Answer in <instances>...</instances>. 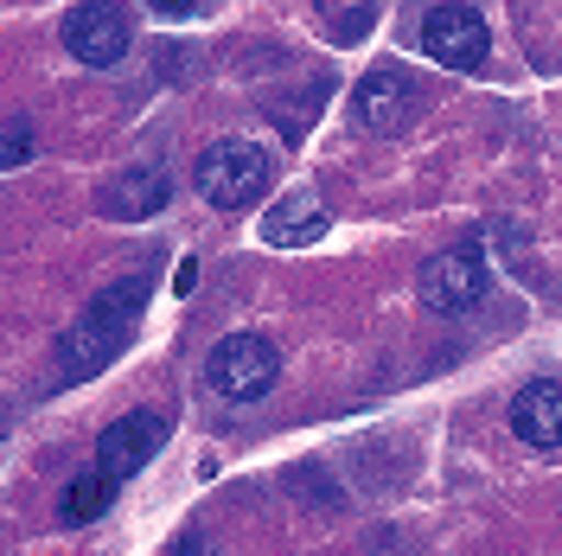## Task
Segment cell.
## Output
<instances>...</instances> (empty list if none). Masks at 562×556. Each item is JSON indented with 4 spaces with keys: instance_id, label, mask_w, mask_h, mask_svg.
Here are the masks:
<instances>
[{
    "instance_id": "6da1fadb",
    "label": "cell",
    "mask_w": 562,
    "mask_h": 556,
    "mask_svg": "<svg viewBox=\"0 0 562 556\" xmlns=\"http://www.w3.org/2000/svg\"><path fill=\"white\" fill-rule=\"evenodd\" d=\"M140 301H147V281L128 276L115 281L109 294H97V308L77 320V333L65 340V378H90V371H103L115 352L128 346V333H135L140 320Z\"/></svg>"
},
{
    "instance_id": "7a4b0ae2",
    "label": "cell",
    "mask_w": 562,
    "mask_h": 556,
    "mask_svg": "<svg viewBox=\"0 0 562 556\" xmlns=\"http://www.w3.org/2000/svg\"><path fill=\"white\" fill-rule=\"evenodd\" d=\"M276 186V160L256 141H217L199 154V199L217 211H249Z\"/></svg>"
},
{
    "instance_id": "3957f363",
    "label": "cell",
    "mask_w": 562,
    "mask_h": 556,
    "mask_svg": "<svg viewBox=\"0 0 562 556\" xmlns=\"http://www.w3.org/2000/svg\"><path fill=\"white\" fill-rule=\"evenodd\" d=\"M276 378H281V352L262 333H231L205 365V383L224 403H256V397L276 390Z\"/></svg>"
},
{
    "instance_id": "277c9868",
    "label": "cell",
    "mask_w": 562,
    "mask_h": 556,
    "mask_svg": "<svg viewBox=\"0 0 562 556\" xmlns=\"http://www.w3.org/2000/svg\"><path fill=\"white\" fill-rule=\"evenodd\" d=\"M128 38H135V26H128L122 0H77L65 13V52L90 70H109L128 52Z\"/></svg>"
},
{
    "instance_id": "5b68a950",
    "label": "cell",
    "mask_w": 562,
    "mask_h": 556,
    "mask_svg": "<svg viewBox=\"0 0 562 556\" xmlns=\"http://www.w3.org/2000/svg\"><path fill=\"white\" fill-rule=\"evenodd\" d=\"M422 308L428 313H467V308H480L486 301V288H492V276H486V263H480V249L473 244H460V249H441V256H428L422 263Z\"/></svg>"
},
{
    "instance_id": "8992f818",
    "label": "cell",
    "mask_w": 562,
    "mask_h": 556,
    "mask_svg": "<svg viewBox=\"0 0 562 556\" xmlns=\"http://www.w3.org/2000/svg\"><path fill=\"white\" fill-rule=\"evenodd\" d=\"M486 45H492V33L473 7H460V0L428 7V20H422V52L441 70H480L486 65Z\"/></svg>"
},
{
    "instance_id": "52a82bcc",
    "label": "cell",
    "mask_w": 562,
    "mask_h": 556,
    "mask_svg": "<svg viewBox=\"0 0 562 556\" xmlns=\"http://www.w3.org/2000/svg\"><path fill=\"white\" fill-rule=\"evenodd\" d=\"M351 115L371 129V135H396L409 115H416V77L396 65H378L358 77V90H351Z\"/></svg>"
},
{
    "instance_id": "ba28073f",
    "label": "cell",
    "mask_w": 562,
    "mask_h": 556,
    "mask_svg": "<svg viewBox=\"0 0 562 556\" xmlns=\"http://www.w3.org/2000/svg\"><path fill=\"white\" fill-rule=\"evenodd\" d=\"M160 442H167V416H154V410L115 416L103 435H97V467L115 474V480H128V474H140V467L160 454Z\"/></svg>"
},
{
    "instance_id": "9c48e42d",
    "label": "cell",
    "mask_w": 562,
    "mask_h": 556,
    "mask_svg": "<svg viewBox=\"0 0 562 556\" xmlns=\"http://www.w3.org/2000/svg\"><path fill=\"white\" fill-rule=\"evenodd\" d=\"M319 231H326L319 192H288V199H276L262 211V244L269 249H301V244H314Z\"/></svg>"
},
{
    "instance_id": "30bf717a",
    "label": "cell",
    "mask_w": 562,
    "mask_h": 556,
    "mask_svg": "<svg viewBox=\"0 0 562 556\" xmlns=\"http://www.w3.org/2000/svg\"><path fill=\"white\" fill-rule=\"evenodd\" d=\"M512 429L530 448H562V383H550V378L525 383L518 403H512Z\"/></svg>"
},
{
    "instance_id": "8fae6325",
    "label": "cell",
    "mask_w": 562,
    "mask_h": 556,
    "mask_svg": "<svg viewBox=\"0 0 562 556\" xmlns=\"http://www.w3.org/2000/svg\"><path fill=\"white\" fill-rule=\"evenodd\" d=\"M167 192H173L167 174H122L103 186V211L109 218H147V211L167 205Z\"/></svg>"
},
{
    "instance_id": "7c38bea8",
    "label": "cell",
    "mask_w": 562,
    "mask_h": 556,
    "mask_svg": "<svg viewBox=\"0 0 562 556\" xmlns=\"http://www.w3.org/2000/svg\"><path fill=\"white\" fill-rule=\"evenodd\" d=\"M109 505H115V474L83 467V474L70 480V492H65V524H97Z\"/></svg>"
},
{
    "instance_id": "4fadbf2b",
    "label": "cell",
    "mask_w": 562,
    "mask_h": 556,
    "mask_svg": "<svg viewBox=\"0 0 562 556\" xmlns=\"http://www.w3.org/2000/svg\"><path fill=\"white\" fill-rule=\"evenodd\" d=\"M319 20H326V33L339 38V45H351V38L371 33V20H378V0H314Z\"/></svg>"
},
{
    "instance_id": "5bb4252c",
    "label": "cell",
    "mask_w": 562,
    "mask_h": 556,
    "mask_svg": "<svg viewBox=\"0 0 562 556\" xmlns=\"http://www.w3.org/2000/svg\"><path fill=\"white\" fill-rule=\"evenodd\" d=\"M26 154H33V135H26V122H13L7 129V167H26Z\"/></svg>"
},
{
    "instance_id": "9a60e30c",
    "label": "cell",
    "mask_w": 562,
    "mask_h": 556,
    "mask_svg": "<svg viewBox=\"0 0 562 556\" xmlns=\"http://www.w3.org/2000/svg\"><path fill=\"white\" fill-rule=\"evenodd\" d=\"M179 294H192V288H199V256H186V263H179V281H173Z\"/></svg>"
},
{
    "instance_id": "2e32d148",
    "label": "cell",
    "mask_w": 562,
    "mask_h": 556,
    "mask_svg": "<svg viewBox=\"0 0 562 556\" xmlns=\"http://www.w3.org/2000/svg\"><path fill=\"white\" fill-rule=\"evenodd\" d=\"M154 13H199V0H147Z\"/></svg>"
}]
</instances>
